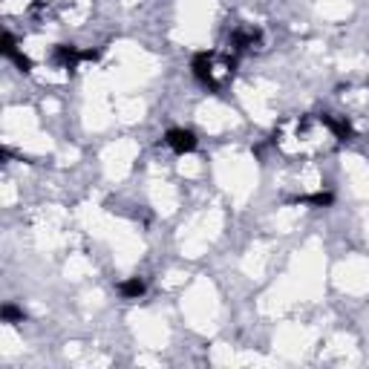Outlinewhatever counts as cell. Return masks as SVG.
<instances>
[{
    "label": "cell",
    "mask_w": 369,
    "mask_h": 369,
    "mask_svg": "<svg viewBox=\"0 0 369 369\" xmlns=\"http://www.w3.org/2000/svg\"><path fill=\"white\" fill-rule=\"evenodd\" d=\"M220 70L234 75V61H225L222 66H216L214 52H196L194 61H190V73H194V78L208 90H220Z\"/></svg>",
    "instance_id": "obj_1"
},
{
    "label": "cell",
    "mask_w": 369,
    "mask_h": 369,
    "mask_svg": "<svg viewBox=\"0 0 369 369\" xmlns=\"http://www.w3.org/2000/svg\"><path fill=\"white\" fill-rule=\"evenodd\" d=\"M165 144L173 150V153H179V156L194 153V150H196V133L188 130V127H173V130L165 133Z\"/></svg>",
    "instance_id": "obj_2"
},
{
    "label": "cell",
    "mask_w": 369,
    "mask_h": 369,
    "mask_svg": "<svg viewBox=\"0 0 369 369\" xmlns=\"http://www.w3.org/2000/svg\"><path fill=\"white\" fill-rule=\"evenodd\" d=\"M259 38H263V32L257 29V26H240V29L231 35V47H234L237 52H245V49H254L259 44Z\"/></svg>",
    "instance_id": "obj_3"
},
{
    "label": "cell",
    "mask_w": 369,
    "mask_h": 369,
    "mask_svg": "<svg viewBox=\"0 0 369 369\" xmlns=\"http://www.w3.org/2000/svg\"><path fill=\"white\" fill-rule=\"evenodd\" d=\"M320 125L329 127L338 142H352V136H355V130H352L349 121H346V118H338V116H332V113H323V116H320Z\"/></svg>",
    "instance_id": "obj_4"
},
{
    "label": "cell",
    "mask_w": 369,
    "mask_h": 369,
    "mask_svg": "<svg viewBox=\"0 0 369 369\" xmlns=\"http://www.w3.org/2000/svg\"><path fill=\"white\" fill-rule=\"evenodd\" d=\"M84 61V49H78V47H73V44H61V47H55V64H61L64 70H75V66Z\"/></svg>",
    "instance_id": "obj_5"
},
{
    "label": "cell",
    "mask_w": 369,
    "mask_h": 369,
    "mask_svg": "<svg viewBox=\"0 0 369 369\" xmlns=\"http://www.w3.org/2000/svg\"><path fill=\"white\" fill-rule=\"evenodd\" d=\"M294 202L297 205H311V208H329V205L335 202V196L329 194V190H318V194H309V196H297Z\"/></svg>",
    "instance_id": "obj_6"
},
{
    "label": "cell",
    "mask_w": 369,
    "mask_h": 369,
    "mask_svg": "<svg viewBox=\"0 0 369 369\" xmlns=\"http://www.w3.org/2000/svg\"><path fill=\"white\" fill-rule=\"evenodd\" d=\"M118 294L121 297H127V300H139L144 294V280L142 277H130L118 285Z\"/></svg>",
    "instance_id": "obj_7"
},
{
    "label": "cell",
    "mask_w": 369,
    "mask_h": 369,
    "mask_svg": "<svg viewBox=\"0 0 369 369\" xmlns=\"http://www.w3.org/2000/svg\"><path fill=\"white\" fill-rule=\"evenodd\" d=\"M0 314H3V320H6V323H21V320H23V309H18L15 303H6Z\"/></svg>",
    "instance_id": "obj_8"
}]
</instances>
